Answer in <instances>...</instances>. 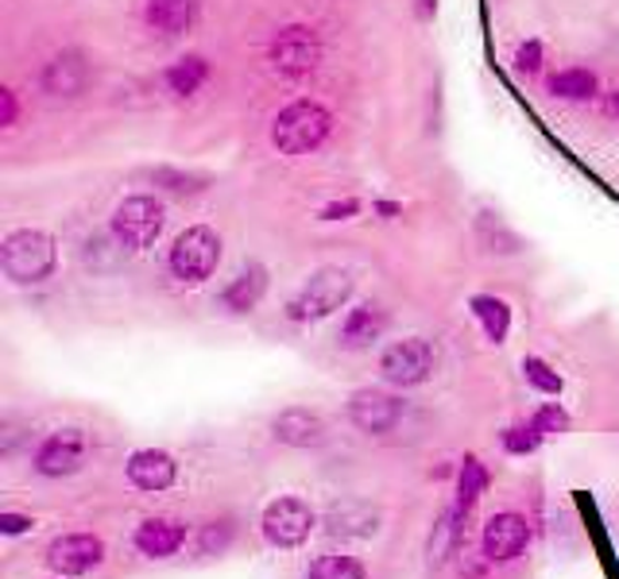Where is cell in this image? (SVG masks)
I'll return each mask as SVG.
<instances>
[{
	"label": "cell",
	"mask_w": 619,
	"mask_h": 579,
	"mask_svg": "<svg viewBox=\"0 0 619 579\" xmlns=\"http://www.w3.org/2000/svg\"><path fill=\"white\" fill-rule=\"evenodd\" d=\"M268 63L283 78H310L322 66V40L314 28L306 24H286L268 47Z\"/></svg>",
	"instance_id": "6"
},
{
	"label": "cell",
	"mask_w": 619,
	"mask_h": 579,
	"mask_svg": "<svg viewBox=\"0 0 619 579\" xmlns=\"http://www.w3.org/2000/svg\"><path fill=\"white\" fill-rule=\"evenodd\" d=\"M128 479L140 491H167L178 479V463L163 448H140V452L128 456Z\"/></svg>",
	"instance_id": "14"
},
{
	"label": "cell",
	"mask_w": 619,
	"mask_h": 579,
	"mask_svg": "<svg viewBox=\"0 0 619 579\" xmlns=\"http://www.w3.org/2000/svg\"><path fill=\"white\" fill-rule=\"evenodd\" d=\"M263 294H268V266L260 263H248L245 271L237 274V278L229 282V286L221 290V298H217V306L225 309V314H252L256 306L263 302Z\"/></svg>",
	"instance_id": "16"
},
{
	"label": "cell",
	"mask_w": 619,
	"mask_h": 579,
	"mask_svg": "<svg viewBox=\"0 0 619 579\" xmlns=\"http://www.w3.org/2000/svg\"><path fill=\"white\" fill-rule=\"evenodd\" d=\"M260 525H263V537L275 548H294L310 537V529H314V510L302 499H294V494H283V499H275L263 510Z\"/></svg>",
	"instance_id": "8"
},
{
	"label": "cell",
	"mask_w": 619,
	"mask_h": 579,
	"mask_svg": "<svg viewBox=\"0 0 619 579\" xmlns=\"http://www.w3.org/2000/svg\"><path fill=\"white\" fill-rule=\"evenodd\" d=\"M437 12V0H419V17L422 20H430Z\"/></svg>",
	"instance_id": "36"
},
{
	"label": "cell",
	"mask_w": 619,
	"mask_h": 579,
	"mask_svg": "<svg viewBox=\"0 0 619 579\" xmlns=\"http://www.w3.org/2000/svg\"><path fill=\"white\" fill-rule=\"evenodd\" d=\"M326 529L334 533V537H345V540L349 537L365 540L380 529V510L368 506V502H357V499L337 502V506H329V514H326Z\"/></svg>",
	"instance_id": "18"
},
{
	"label": "cell",
	"mask_w": 619,
	"mask_h": 579,
	"mask_svg": "<svg viewBox=\"0 0 619 579\" xmlns=\"http://www.w3.org/2000/svg\"><path fill=\"white\" fill-rule=\"evenodd\" d=\"M148 178L175 197H194V194H206L209 189V174L178 171V166H155V171H148Z\"/></svg>",
	"instance_id": "25"
},
{
	"label": "cell",
	"mask_w": 619,
	"mask_h": 579,
	"mask_svg": "<svg viewBox=\"0 0 619 579\" xmlns=\"http://www.w3.org/2000/svg\"><path fill=\"white\" fill-rule=\"evenodd\" d=\"M488 479H492V476H488V468L480 463V456H465V460H460V471H457V502H453V506H457L465 517H469V510L480 502V494L488 491Z\"/></svg>",
	"instance_id": "23"
},
{
	"label": "cell",
	"mask_w": 619,
	"mask_h": 579,
	"mask_svg": "<svg viewBox=\"0 0 619 579\" xmlns=\"http://www.w3.org/2000/svg\"><path fill=\"white\" fill-rule=\"evenodd\" d=\"M86 456H89L86 433L82 429H58V433H51V437L40 445V452H35V471L47 476V479L74 476V471L86 468Z\"/></svg>",
	"instance_id": "9"
},
{
	"label": "cell",
	"mask_w": 619,
	"mask_h": 579,
	"mask_svg": "<svg viewBox=\"0 0 619 579\" xmlns=\"http://www.w3.org/2000/svg\"><path fill=\"white\" fill-rule=\"evenodd\" d=\"M380 375L391 386H419L434 375V348L422 337H406L383 348L380 356Z\"/></svg>",
	"instance_id": "7"
},
{
	"label": "cell",
	"mask_w": 619,
	"mask_h": 579,
	"mask_svg": "<svg viewBox=\"0 0 619 579\" xmlns=\"http://www.w3.org/2000/svg\"><path fill=\"white\" fill-rule=\"evenodd\" d=\"M611 109H616V112H619V94H616V97H611Z\"/></svg>",
	"instance_id": "37"
},
{
	"label": "cell",
	"mask_w": 619,
	"mask_h": 579,
	"mask_svg": "<svg viewBox=\"0 0 619 579\" xmlns=\"http://www.w3.org/2000/svg\"><path fill=\"white\" fill-rule=\"evenodd\" d=\"M209 81V63L202 55H186L163 74V86L171 97H194Z\"/></svg>",
	"instance_id": "22"
},
{
	"label": "cell",
	"mask_w": 619,
	"mask_h": 579,
	"mask_svg": "<svg viewBox=\"0 0 619 579\" xmlns=\"http://www.w3.org/2000/svg\"><path fill=\"white\" fill-rule=\"evenodd\" d=\"M217 263H221V236H217L209 225L186 228V232L171 243L167 266H171V274H175L178 282H186V286H198V282H206L209 274L217 271Z\"/></svg>",
	"instance_id": "5"
},
{
	"label": "cell",
	"mask_w": 619,
	"mask_h": 579,
	"mask_svg": "<svg viewBox=\"0 0 619 579\" xmlns=\"http://www.w3.org/2000/svg\"><path fill=\"white\" fill-rule=\"evenodd\" d=\"M460 525H465V514H460L457 506H449L442 517H437L434 533H430V564H434V568H442V564L449 560L453 553H457Z\"/></svg>",
	"instance_id": "24"
},
{
	"label": "cell",
	"mask_w": 619,
	"mask_h": 579,
	"mask_svg": "<svg viewBox=\"0 0 619 579\" xmlns=\"http://www.w3.org/2000/svg\"><path fill=\"white\" fill-rule=\"evenodd\" d=\"M550 94L562 97V101H593L596 97V74L585 66H569V70L554 74L550 78Z\"/></svg>",
	"instance_id": "26"
},
{
	"label": "cell",
	"mask_w": 619,
	"mask_h": 579,
	"mask_svg": "<svg viewBox=\"0 0 619 579\" xmlns=\"http://www.w3.org/2000/svg\"><path fill=\"white\" fill-rule=\"evenodd\" d=\"M500 440H503V448H508L511 456H531L546 437H542L534 422H523V425H511V429H503Z\"/></svg>",
	"instance_id": "30"
},
{
	"label": "cell",
	"mask_w": 619,
	"mask_h": 579,
	"mask_svg": "<svg viewBox=\"0 0 619 579\" xmlns=\"http://www.w3.org/2000/svg\"><path fill=\"white\" fill-rule=\"evenodd\" d=\"M143 24L160 35H183L194 24V0H148Z\"/></svg>",
	"instance_id": "20"
},
{
	"label": "cell",
	"mask_w": 619,
	"mask_h": 579,
	"mask_svg": "<svg viewBox=\"0 0 619 579\" xmlns=\"http://www.w3.org/2000/svg\"><path fill=\"white\" fill-rule=\"evenodd\" d=\"M515 70L526 74V78L542 70V43H539V40L519 43V51H515Z\"/></svg>",
	"instance_id": "32"
},
{
	"label": "cell",
	"mask_w": 619,
	"mask_h": 579,
	"mask_svg": "<svg viewBox=\"0 0 619 579\" xmlns=\"http://www.w3.org/2000/svg\"><path fill=\"white\" fill-rule=\"evenodd\" d=\"M0 266L17 286H40L58 266L55 236L43 228H17L0 243Z\"/></svg>",
	"instance_id": "2"
},
{
	"label": "cell",
	"mask_w": 619,
	"mask_h": 579,
	"mask_svg": "<svg viewBox=\"0 0 619 579\" xmlns=\"http://www.w3.org/2000/svg\"><path fill=\"white\" fill-rule=\"evenodd\" d=\"M32 517H24V514H0V529L9 533V537H20V533H28L32 529Z\"/></svg>",
	"instance_id": "35"
},
{
	"label": "cell",
	"mask_w": 619,
	"mask_h": 579,
	"mask_svg": "<svg viewBox=\"0 0 619 579\" xmlns=\"http://www.w3.org/2000/svg\"><path fill=\"white\" fill-rule=\"evenodd\" d=\"M334 124L337 120L326 105L314 101V97H302V101H291L271 120V143H275L279 155H314L334 135Z\"/></svg>",
	"instance_id": "1"
},
{
	"label": "cell",
	"mask_w": 619,
	"mask_h": 579,
	"mask_svg": "<svg viewBox=\"0 0 619 579\" xmlns=\"http://www.w3.org/2000/svg\"><path fill=\"white\" fill-rule=\"evenodd\" d=\"M89 86V63L78 51H63L55 55L40 74V89L47 97H78Z\"/></svg>",
	"instance_id": "13"
},
{
	"label": "cell",
	"mask_w": 619,
	"mask_h": 579,
	"mask_svg": "<svg viewBox=\"0 0 619 579\" xmlns=\"http://www.w3.org/2000/svg\"><path fill=\"white\" fill-rule=\"evenodd\" d=\"M477 236H480V243H485V251H500V255H515V251L523 248V240H519L496 212H480Z\"/></svg>",
	"instance_id": "27"
},
{
	"label": "cell",
	"mask_w": 619,
	"mask_h": 579,
	"mask_svg": "<svg viewBox=\"0 0 619 579\" xmlns=\"http://www.w3.org/2000/svg\"><path fill=\"white\" fill-rule=\"evenodd\" d=\"M352 298V274L345 266H322L298 286L291 302H286V317L298 325L322 321V317L337 314L345 302Z\"/></svg>",
	"instance_id": "3"
},
{
	"label": "cell",
	"mask_w": 619,
	"mask_h": 579,
	"mask_svg": "<svg viewBox=\"0 0 619 579\" xmlns=\"http://www.w3.org/2000/svg\"><path fill=\"white\" fill-rule=\"evenodd\" d=\"M163 225H167V209H163V201H155L151 194H132L112 209L109 236L124 251H143L160 240Z\"/></svg>",
	"instance_id": "4"
},
{
	"label": "cell",
	"mask_w": 619,
	"mask_h": 579,
	"mask_svg": "<svg viewBox=\"0 0 619 579\" xmlns=\"http://www.w3.org/2000/svg\"><path fill=\"white\" fill-rule=\"evenodd\" d=\"M523 379L534 386V391L554 394V398H557V394H562V386H565V383H562V375H557V371L550 368L546 360H539V356H526V360H523Z\"/></svg>",
	"instance_id": "29"
},
{
	"label": "cell",
	"mask_w": 619,
	"mask_h": 579,
	"mask_svg": "<svg viewBox=\"0 0 619 579\" xmlns=\"http://www.w3.org/2000/svg\"><path fill=\"white\" fill-rule=\"evenodd\" d=\"M349 417L360 433H372V437H383L399 425L403 417V402L388 391H376V386H365L349 398Z\"/></svg>",
	"instance_id": "10"
},
{
	"label": "cell",
	"mask_w": 619,
	"mask_h": 579,
	"mask_svg": "<svg viewBox=\"0 0 619 579\" xmlns=\"http://www.w3.org/2000/svg\"><path fill=\"white\" fill-rule=\"evenodd\" d=\"M526 540H531V525H526L523 514H496L488 517L485 525V556L488 560H515L519 553L526 548Z\"/></svg>",
	"instance_id": "12"
},
{
	"label": "cell",
	"mask_w": 619,
	"mask_h": 579,
	"mask_svg": "<svg viewBox=\"0 0 619 579\" xmlns=\"http://www.w3.org/2000/svg\"><path fill=\"white\" fill-rule=\"evenodd\" d=\"M135 548L151 560H167L175 556L178 548L186 545V525L183 522H171V517H148V522L135 529Z\"/></svg>",
	"instance_id": "17"
},
{
	"label": "cell",
	"mask_w": 619,
	"mask_h": 579,
	"mask_svg": "<svg viewBox=\"0 0 619 579\" xmlns=\"http://www.w3.org/2000/svg\"><path fill=\"white\" fill-rule=\"evenodd\" d=\"M383 329H388V314H383V306H376V302H360V306H352L349 317L341 321V345L352 348V352L372 348L376 340L383 337Z\"/></svg>",
	"instance_id": "19"
},
{
	"label": "cell",
	"mask_w": 619,
	"mask_h": 579,
	"mask_svg": "<svg viewBox=\"0 0 619 579\" xmlns=\"http://www.w3.org/2000/svg\"><path fill=\"white\" fill-rule=\"evenodd\" d=\"M17 112H20L17 94H12V89H0V124L12 128L17 124Z\"/></svg>",
	"instance_id": "34"
},
{
	"label": "cell",
	"mask_w": 619,
	"mask_h": 579,
	"mask_svg": "<svg viewBox=\"0 0 619 579\" xmlns=\"http://www.w3.org/2000/svg\"><path fill=\"white\" fill-rule=\"evenodd\" d=\"M360 212V201L357 197H345V201H329L326 209H322V220H349Z\"/></svg>",
	"instance_id": "33"
},
{
	"label": "cell",
	"mask_w": 619,
	"mask_h": 579,
	"mask_svg": "<svg viewBox=\"0 0 619 579\" xmlns=\"http://www.w3.org/2000/svg\"><path fill=\"white\" fill-rule=\"evenodd\" d=\"M271 433H275L279 445L291 448H318L326 440V422H322L314 409L306 406H291L271 422Z\"/></svg>",
	"instance_id": "15"
},
{
	"label": "cell",
	"mask_w": 619,
	"mask_h": 579,
	"mask_svg": "<svg viewBox=\"0 0 619 579\" xmlns=\"http://www.w3.org/2000/svg\"><path fill=\"white\" fill-rule=\"evenodd\" d=\"M531 422L539 425L542 437H562V433H569V414H565L557 402H546V406H542Z\"/></svg>",
	"instance_id": "31"
},
{
	"label": "cell",
	"mask_w": 619,
	"mask_h": 579,
	"mask_svg": "<svg viewBox=\"0 0 619 579\" xmlns=\"http://www.w3.org/2000/svg\"><path fill=\"white\" fill-rule=\"evenodd\" d=\"M473 317L480 321V329H485V337L492 340V345H503L511 332V306L503 298H496V294H477V298L469 302Z\"/></svg>",
	"instance_id": "21"
},
{
	"label": "cell",
	"mask_w": 619,
	"mask_h": 579,
	"mask_svg": "<svg viewBox=\"0 0 619 579\" xmlns=\"http://www.w3.org/2000/svg\"><path fill=\"white\" fill-rule=\"evenodd\" d=\"M306 579H368L365 564L357 556H341V553H326L310 564Z\"/></svg>",
	"instance_id": "28"
},
{
	"label": "cell",
	"mask_w": 619,
	"mask_h": 579,
	"mask_svg": "<svg viewBox=\"0 0 619 579\" xmlns=\"http://www.w3.org/2000/svg\"><path fill=\"white\" fill-rule=\"evenodd\" d=\"M105 560V545L94 533H66V537L51 540L47 564L58 576H86Z\"/></svg>",
	"instance_id": "11"
}]
</instances>
